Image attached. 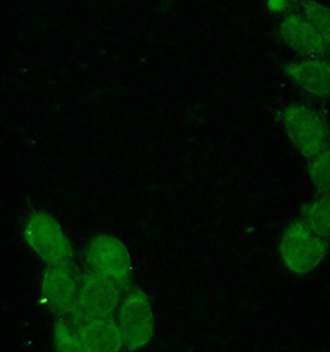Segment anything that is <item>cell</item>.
<instances>
[{
    "instance_id": "obj_6",
    "label": "cell",
    "mask_w": 330,
    "mask_h": 352,
    "mask_svg": "<svg viewBox=\"0 0 330 352\" xmlns=\"http://www.w3.org/2000/svg\"><path fill=\"white\" fill-rule=\"evenodd\" d=\"M80 274L69 265L47 266L41 280V297L45 307L56 318L68 316L77 305Z\"/></svg>"
},
{
    "instance_id": "obj_5",
    "label": "cell",
    "mask_w": 330,
    "mask_h": 352,
    "mask_svg": "<svg viewBox=\"0 0 330 352\" xmlns=\"http://www.w3.org/2000/svg\"><path fill=\"white\" fill-rule=\"evenodd\" d=\"M116 322L126 350L136 351L146 347L155 334V313L146 293L131 288L125 292L116 310Z\"/></svg>"
},
{
    "instance_id": "obj_4",
    "label": "cell",
    "mask_w": 330,
    "mask_h": 352,
    "mask_svg": "<svg viewBox=\"0 0 330 352\" xmlns=\"http://www.w3.org/2000/svg\"><path fill=\"white\" fill-rule=\"evenodd\" d=\"M26 245L47 266L69 265L74 250L61 224L47 212H32L24 224Z\"/></svg>"
},
{
    "instance_id": "obj_11",
    "label": "cell",
    "mask_w": 330,
    "mask_h": 352,
    "mask_svg": "<svg viewBox=\"0 0 330 352\" xmlns=\"http://www.w3.org/2000/svg\"><path fill=\"white\" fill-rule=\"evenodd\" d=\"M300 218L319 232L330 239V193L318 195L300 208Z\"/></svg>"
},
{
    "instance_id": "obj_1",
    "label": "cell",
    "mask_w": 330,
    "mask_h": 352,
    "mask_svg": "<svg viewBox=\"0 0 330 352\" xmlns=\"http://www.w3.org/2000/svg\"><path fill=\"white\" fill-rule=\"evenodd\" d=\"M285 134L306 161L330 146V124L322 110L307 104H291L277 116Z\"/></svg>"
},
{
    "instance_id": "obj_8",
    "label": "cell",
    "mask_w": 330,
    "mask_h": 352,
    "mask_svg": "<svg viewBox=\"0 0 330 352\" xmlns=\"http://www.w3.org/2000/svg\"><path fill=\"white\" fill-rule=\"evenodd\" d=\"M125 292L109 280L87 270L80 274V292L76 311L88 316H114Z\"/></svg>"
},
{
    "instance_id": "obj_7",
    "label": "cell",
    "mask_w": 330,
    "mask_h": 352,
    "mask_svg": "<svg viewBox=\"0 0 330 352\" xmlns=\"http://www.w3.org/2000/svg\"><path fill=\"white\" fill-rule=\"evenodd\" d=\"M78 339L80 350L113 352L124 349L122 333L114 316H88L74 310L68 316Z\"/></svg>"
},
{
    "instance_id": "obj_10",
    "label": "cell",
    "mask_w": 330,
    "mask_h": 352,
    "mask_svg": "<svg viewBox=\"0 0 330 352\" xmlns=\"http://www.w3.org/2000/svg\"><path fill=\"white\" fill-rule=\"evenodd\" d=\"M283 72L308 96L330 99V57L298 58L286 63Z\"/></svg>"
},
{
    "instance_id": "obj_9",
    "label": "cell",
    "mask_w": 330,
    "mask_h": 352,
    "mask_svg": "<svg viewBox=\"0 0 330 352\" xmlns=\"http://www.w3.org/2000/svg\"><path fill=\"white\" fill-rule=\"evenodd\" d=\"M277 31L282 43L298 58L330 57L329 46L300 10L285 15Z\"/></svg>"
},
{
    "instance_id": "obj_13",
    "label": "cell",
    "mask_w": 330,
    "mask_h": 352,
    "mask_svg": "<svg viewBox=\"0 0 330 352\" xmlns=\"http://www.w3.org/2000/svg\"><path fill=\"white\" fill-rule=\"evenodd\" d=\"M300 12L330 47V6L318 0H303Z\"/></svg>"
},
{
    "instance_id": "obj_15",
    "label": "cell",
    "mask_w": 330,
    "mask_h": 352,
    "mask_svg": "<svg viewBox=\"0 0 330 352\" xmlns=\"http://www.w3.org/2000/svg\"><path fill=\"white\" fill-rule=\"evenodd\" d=\"M303 0H267L270 12L287 15L289 12L300 10Z\"/></svg>"
},
{
    "instance_id": "obj_14",
    "label": "cell",
    "mask_w": 330,
    "mask_h": 352,
    "mask_svg": "<svg viewBox=\"0 0 330 352\" xmlns=\"http://www.w3.org/2000/svg\"><path fill=\"white\" fill-rule=\"evenodd\" d=\"M54 342L58 351H82L77 331L68 318H57Z\"/></svg>"
},
{
    "instance_id": "obj_2",
    "label": "cell",
    "mask_w": 330,
    "mask_h": 352,
    "mask_svg": "<svg viewBox=\"0 0 330 352\" xmlns=\"http://www.w3.org/2000/svg\"><path fill=\"white\" fill-rule=\"evenodd\" d=\"M328 241L305 220L296 219L287 225L280 237L278 254L283 266L296 276L311 274L327 258Z\"/></svg>"
},
{
    "instance_id": "obj_3",
    "label": "cell",
    "mask_w": 330,
    "mask_h": 352,
    "mask_svg": "<svg viewBox=\"0 0 330 352\" xmlns=\"http://www.w3.org/2000/svg\"><path fill=\"white\" fill-rule=\"evenodd\" d=\"M86 268L99 277L118 285L122 291L130 289L133 280V261L128 248L118 237L98 235L93 237L85 252Z\"/></svg>"
},
{
    "instance_id": "obj_12",
    "label": "cell",
    "mask_w": 330,
    "mask_h": 352,
    "mask_svg": "<svg viewBox=\"0 0 330 352\" xmlns=\"http://www.w3.org/2000/svg\"><path fill=\"white\" fill-rule=\"evenodd\" d=\"M307 175L317 195L330 193V146L307 161Z\"/></svg>"
}]
</instances>
